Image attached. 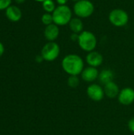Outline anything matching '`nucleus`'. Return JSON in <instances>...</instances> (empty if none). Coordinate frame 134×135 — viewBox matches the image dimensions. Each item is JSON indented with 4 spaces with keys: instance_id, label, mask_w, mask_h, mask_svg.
<instances>
[{
    "instance_id": "nucleus-9",
    "label": "nucleus",
    "mask_w": 134,
    "mask_h": 135,
    "mask_svg": "<svg viewBox=\"0 0 134 135\" xmlns=\"http://www.w3.org/2000/svg\"><path fill=\"white\" fill-rule=\"evenodd\" d=\"M85 60H86V62L88 63V65L89 66L97 68L98 66H100L103 63V57L100 52L96 51H92L88 52L87 54Z\"/></svg>"
},
{
    "instance_id": "nucleus-14",
    "label": "nucleus",
    "mask_w": 134,
    "mask_h": 135,
    "mask_svg": "<svg viewBox=\"0 0 134 135\" xmlns=\"http://www.w3.org/2000/svg\"><path fill=\"white\" fill-rule=\"evenodd\" d=\"M68 25H69V28L71 30V32L73 33L80 34L81 32H82L84 31L83 30L84 29L83 21L81 20V18H79L77 17H73Z\"/></svg>"
},
{
    "instance_id": "nucleus-26",
    "label": "nucleus",
    "mask_w": 134,
    "mask_h": 135,
    "mask_svg": "<svg viewBox=\"0 0 134 135\" xmlns=\"http://www.w3.org/2000/svg\"><path fill=\"white\" fill-rule=\"evenodd\" d=\"M36 2H43V1H45V0H35Z\"/></svg>"
},
{
    "instance_id": "nucleus-27",
    "label": "nucleus",
    "mask_w": 134,
    "mask_h": 135,
    "mask_svg": "<svg viewBox=\"0 0 134 135\" xmlns=\"http://www.w3.org/2000/svg\"><path fill=\"white\" fill-rule=\"evenodd\" d=\"M71 1H73V2H78V1H80V0H71Z\"/></svg>"
},
{
    "instance_id": "nucleus-11",
    "label": "nucleus",
    "mask_w": 134,
    "mask_h": 135,
    "mask_svg": "<svg viewBox=\"0 0 134 135\" xmlns=\"http://www.w3.org/2000/svg\"><path fill=\"white\" fill-rule=\"evenodd\" d=\"M59 26H58L55 24H51L49 25H47L44 28V36L47 40L50 41H54L58 39L59 36Z\"/></svg>"
},
{
    "instance_id": "nucleus-15",
    "label": "nucleus",
    "mask_w": 134,
    "mask_h": 135,
    "mask_svg": "<svg viewBox=\"0 0 134 135\" xmlns=\"http://www.w3.org/2000/svg\"><path fill=\"white\" fill-rule=\"evenodd\" d=\"M114 78H115V74H114V72L111 70L104 69L100 73L98 79L100 80V81L102 84L106 85V84H107L109 82L113 81Z\"/></svg>"
},
{
    "instance_id": "nucleus-4",
    "label": "nucleus",
    "mask_w": 134,
    "mask_h": 135,
    "mask_svg": "<svg viewBox=\"0 0 134 135\" xmlns=\"http://www.w3.org/2000/svg\"><path fill=\"white\" fill-rule=\"evenodd\" d=\"M95 11L94 4L90 0H80L74 3L73 12L79 18H88Z\"/></svg>"
},
{
    "instance_id": "nucleus-6",
    "label": "nucleus",
    "mask_w": 134,
    "mask_h": 135,
    "mask_svg": "<svg viewBox=\"0 0 134 135\" xmlns=\"http://www.w3.org/2000/svg\"><path fill=\"white\" fill-rule=\"evenodd\" d=\"M60 54V47L54 41H48L41 50V56L47 62L54 61Z\"/></svg>"
},
{
    "instance_id": "nucleus-8",
    "label": "nucleus",
    "mask_w": 134,
    "mask_h": 135,
    "mask_svg": "<svg viewBox=\"0 0 134 135\" xmlns=\"http://www.w3.org/2000/svg\"><path fill=\"white\" fill-rule=\"evenodd\" d=\"M117 98L118 102L122 105L128 106L132 104L134 102V89L130 87L122 89Z\"/></svg>"
},
{
    "instance_id": "nucleus-16",
    "label": "nucleus",
    "mask_w": 134,
    "mask_h": 135,
    "mask_svg": "<svg viewBox=\"0 0 134 135\" xmlns=\"http://www.w3.org/2000/svg\"><path fill=\"white\" fill-rule=\"evenodd\" d=\"M43 9L46 13H52L55 8L57 7L55 5V2L53 0H45L42 2Z\"/></svg>"
},
{
    "instance_id": "nucleus-2",
    "label": "nucleus",
    "mask_w": 134,
    "mask_h": 135,
    "mask_svg": "<svg viewBox=\"0 0 134 135\" xmlns=\"http://www.w3.org/2000/svg\"><path fill=\"white\" fill-rule=\"evenodd\" d=\"M52 17L54 24L58 26H64L69 25L73 18V11L67 5L58 6L52 13Z\"/></svg>"
},
{
    "instance_id": "nucleus-1",
    "label": "nucleus",
    "mask_w": 134,
    "mask_h": 135,
    "mask_svg": "<svg viewBox=\"0 0 134 135\" xmlns=\"http://www.w3.org/2000/svg\"><path fill=\"white\" fill-rule=\"evenodd\" d=\"M62 67L63 70L70 75L78 76L85 69L83 59L76 54H70L66 55L62 60Z\"/></svg>"
},
{
    "instance_id": "nucleus-21",
    "label": "nucleus",
    "mask_w": 134,
    "mask_h": 135,
    "mask_svg": "<svg viewBox=\"0 0 134 135\" xmlns=\"http://www.w3.org/2000/svg\"><path fill=\"white\" fill-rule=\"evenodd\" d=\"M78 36H79V34L72 32V34L70 36V40H73V41H77L78 40Z\"/></svg>"
},
{
    "instance_id": "nucleus-18",
    "label": "nucleus",
    "mask_w": 134,
    "mask_h": 135,
    "mask_svg": "<svg viewBox=\"0 0 134 135\" xmlns=\"http://www.w3.org/2000/svg\"><path fill=\"white\" fill-rule=\"evenodd\" d=\"M41 21L42 23L47 26V25H49L51 24H53L54 21H53V17H52V13H45L42 15L41 17Z\"/></svg>"
},
{
    "instance_id": "nucleus-12",
    "label": "nucleus",
    "mask_w": 134,
    "mask_h": 135,
    "mask_svg": "<svg viewBox=\"0 0 134 135\" xmlns=\"http://www.w3.org/2000/svg\"><path fill=\"white\" fill-rule=\"evenodd\" d=\"M6 16L9 21L13 22H17L21 20L22 17V13L19 7L16 6H9L6 9Z\"/></svg>"
},
{
    "instance_id": "nucleus-25",
    "label": "nucleus",
    "mask_w": 134,
    "mask_h": 135,
    "mask_svg": "<svg viewBox=\"0 0 134 135\" xmlns=\"http://www.w3.org/2000/svg\"><path fill=\"white\" fill-rule=\"evenodd\" d=\"M14 1H15L17 3H19V4H20V3H23L25 0H14Z\"/></svg>"
},
{
    "instance_id": "nucleus-23",
    "label": "nucleus",
    "mask_w": 134,
    "mask_h": 135,
    "mask_svg": "<svg viewBox=\"0 0 134 135\" xmlns=\"http://www.w3.org/2000/svg\"><path fill=\"white\" fill-rule=\"evenodd\" d=\"M4 51H5L4 46H3V44L0 42V57L2 56V55L4 54Z\"/></svg>"
},
{
    "instance_id": "nucleus-19",
    "label": "nucleus",
    "mask_w": 134,
    "mask_h": 135,
    "mask_svg": "<svg viewBox=\"0 0 134 135\" xmlns=\"http://www.w3.org/2000/svg\"><path fill=\"white\" fill-rule=\"evenodd\" d=\"M12 0H0V10L6 9L11 4Z\"/></svg>"
},
{
    "instance_id": "nucleus-13",
    "label": "nucleus",
    "mask_w": 134,
    "mask_h": 135,
    "mask_svg": "<svg viewBox=\"0 0 134 135\" xmlns=\"http://www.w3.org/2000/svg\"><path fill=\"white\" fill-rule=\"evenodd\" d=\"M103 90H104L105 96H107L110 99L118 97V96L120 93L118 85L114 81H111V82H109V83L104 85Z\"/></svg>"
},
{
    "instance_id": "nucleus-22",
    "label": "nucleus",
    "mask_w": 134,
    "mask_h": 135,
    "mask_svg": "<svg viewBox=\"0 0 134 135\" xmlns=\"http://www.w3.org/2000/svg\"><path fill=\"white\" fill-rule=\"evenodd\" d=\"M69 0H56V2L58 6H65L67 4Z\"/></svg>"
},
{
    "instance_id": "nucleus-17",
    "label": "nucleus",
    "mask_w": 134,
    "mask_h": 135,
    "mask_svg": "<svg viewBox=\"0 0 134 135\" xmlns=\"http://www.w3.org/2000/svg\"><path fill=\"white\" fill-rule=\"evenodd\" d=\"M67 85L71 88H77L80 85V79L76 75H70L67 79Z\"/></svg>"
},
{
    "instance_id": "nucleus-24",
    "label": "nucleus",
    "mask_w": 134,
    "mask_h": 135,
    "mask_svg": "<svg viewBox=\"0 0 134 135\" xmlns=\"http://www.w3.org/2000/svg\"><path fill=\"white\" fill-rule=\"evenodd\" d=\"M43 60V57L41 56V55H40L36 56V62H41Z\"/></svg>"
},
{
    "instance_id": "nucleus-3",
    "label": "nucleus",
    "mask_w": 134,
    "mask_h": 135,
    "mask_svg": "<svg viewBox=\"0 0 134 135\" xmlns=\"http://www.w3.org/2000/svg\"><path fill=\"white\" fill-rule=\"evenodd\" d=\"M77 43L81 49L88 53L95 51L97 46V38L91 31L84 30L79 34Z\"/></svg>"
},
{
    "instance_id": "nucleus-5",
    "label": "nucleus",
    "mask_w": 134,
    "mask_h": 135,
    "mask_svg": "<svg viewBox=\"0 0 134 135\" xmlns=\"http://www.w3.org/2000/svg\"><path fill=\"white\" fill-rule=\"evenodd\" d=\"M129 19L130 17L128 13L119 8L112 9L108 15V20L111 24L118 28L126 26L129 22Z\"/></svg>"
},
{
    "instance_id": "nucleus-20",
    "label": "nucleus",
    "mask_w": 134,
    "mask_h": 135,
    "mask_svg": "<svg viewBox=\"0 0 134 135\" xmlns=\"http://www.w3.org/2000/svg\"><path fill=\"white\" fill-rule=\"evenodd\" d=\"M128 127H129L130 131L134 134V117L132 118V119H130V120L129 121V123H128Z\"/></svg>"
},
{
    "instance_id": "nucleus-7",
    "label": "nucleus",
    "mask_w": 134,
    "mask_h": 135,
    "mask_svg": "<svg viewBox=\"0 0 134 135\" xmlns=\"http://www.w3.org/2000/svg\"><path fill=\"white\" fill-rule=\"evenodd\" d=\"M86 92L88 97L93 101H100L105 96L103 88L97 84H92L88 85Z\"/></svg>"
},
{
    "instance_id": "nucleus-10",
    "label": "nucleus",
    "mask_w": 134,
    "mask_h": 135,
    "mask_svg": "<svg viewBox=\"0 0 134 135\" xmlns=\"http://www.w3.org/2000/svg\"><path fill=\"white\" fill-rule=\"evenodd\" d=\"M100 72L96 67L92 66H88L83 70V71L81 74V78L83 81L86 82H93L99 78Z\"/></svg>"
}]
</instances>
